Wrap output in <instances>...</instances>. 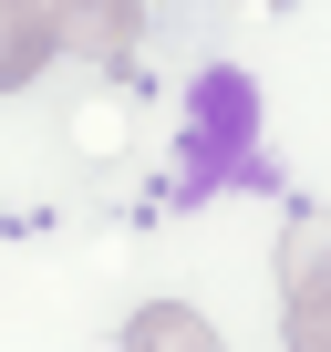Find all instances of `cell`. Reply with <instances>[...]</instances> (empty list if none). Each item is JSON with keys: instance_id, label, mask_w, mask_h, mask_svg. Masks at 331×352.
I'll return each instance as SVG.
<instances>
[{"instance_id": "obj_1", "label": "cell", "mask_w": 331, "mask_h": 352, "mask_svg": "<svg viewBox=\"0 0 331 352\" xmlns=\"http://www.w3.org/2000/svg\"><path fill=\"white\" fill-rule=\"evenodd\" d=\"M279 342L331 352V208L290 218V239H279Z\"/></svg>"}, {"instance_id": "obj_2", "label": "cell", "mask_w": 331, "mask_h": 352, "mask_svg": "<svg viewBox=\"0 0 331 352\" xmlns=\"http://www.w3.org/2000/svg\"><path fill=\"white\" fill-rule=\"evenodd\" d=\"M42 21H52L62 52H83V63H124L135 32H145V0H42Z\"/></svg>"}, {"instance_id": "obj_3", "label": "cell", "mask_w": 331, "mask_h": 352, "mask_svg": "<svg viewBox=\"0 0 331 352\" xmlns=\"http://www.w3.org/2000/svg\"><path fill=\"white\" fill-rule=\"evenodd\" d=\"M114 352H228L218 342V321L207 311H187V300H145L135 321H124V342Z\"/></svg>"}, {"instance_id": "obj_4", "label": "cell", "mask_w": 331, "mask_h": 352, "mask_svg": "<svg viewBox=\"0 0 331 352\" xmlns=\"http://www.w3.org/2000/svg\"><path fill=\"white\" fill-rule=\"evenodd\" d=\"M42 63H52V21H42V0H0V94H21Z\"/></svg>"}]
</instances>
